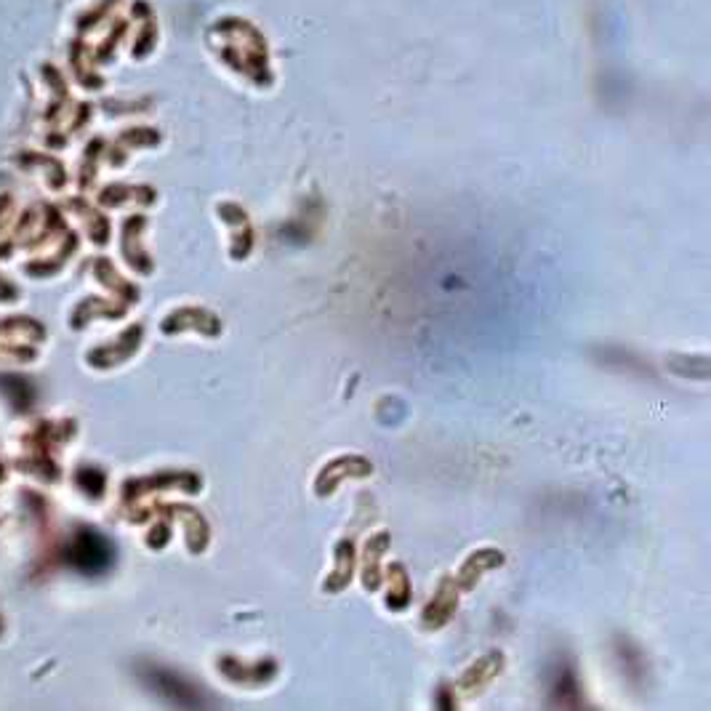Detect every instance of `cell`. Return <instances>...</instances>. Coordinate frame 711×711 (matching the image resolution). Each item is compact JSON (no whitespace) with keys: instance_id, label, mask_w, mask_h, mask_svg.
<instances>
[{"instance_id":"obj_8","label":"cell","mask_w":711,"mask_h":711,"mask_svg":"<svg viewBox=\"0 0 711 711\" xmlns=\"http://www.w3.org/2000/svg\"><path fill=\"white\" fill-rule=\"evenodd\" d=\"M503 669V655H488V658H482V661H477L466 675H463L462 685L466 690H474V687H480V685H485V682H491L493 676L498 675Z\"/></svg>"},{"instance_id":"obj_7","label":"cell","mask_w":711,"mask_h":711,"mask_svg":"<svg viewBox=\"0 0 711 711\" xmlns=\"http://www.w3.org/2000/svg\"><path fill=\"white\" fill-rule=\"evenodd\" d=\"M387 546H390V533H379L373 535L371 541H368V546H365V589H379L381 586V568H379V554L381 552H387Z\"/></svg>"},{"instance_id":"obj_4","label":"cell","mask_w":711,"mask_h":711,"mask_svg":"<svg viewBox=\"0 0 711 711\" xmlns=\"http://www.w3.org/2000/svg\"><path fill=\"white\" fill-rule=\"evenodd\" d=\"M72 557L80 568L102 570L109 565V546L96 533H80Z\"/></svg>"},{"instance_id":"obj_1","label":"cell","mask_w":711,"mask_h":711,"mask_svg":"<svg viewBox=\"0 0 711 711\" xmlns=\"http://www.w3.org/2000/svg\"><path fill=\"white\" fill-rule=\"evenodd\" d=\"M371 472H373V466L365 462V459H360V456L339 459V462L328 463V466L322 469V474L318 477V493H320V496H328L330 491L339 488V482H341L344 477H365V474H371Z\"/></svg>"},{"instance_id":"obj_3","label":"cell","mask_w":711,"mask_h":711,"mask_svg":"<svg viewBox=\"0 0 711 711\" xmlns=\"http://www.w3.org/2000/svg\"><path fill=\"white\" fill-rule=\"evenodd\" d=\"M456 604H459V600H456V586H453L451 578H445V581L440 584L434 600H432V603L427 604V610H424V624H427V629L445 626V624L451 621Z\"/></svg>"},{"instance_id":"obj_2","label":"cell","mask_w":711,"mask_h":711,"mask_svg":"<svg viewBox=\"0 0 711 711\" xmlns=\"http://www.w3.org/2000/svg\"><path fill=\"white\" fill-rule=\"evenodd\" d=\"M218 669L224 675L229 676L232 682H243V685H261V682H269L278 666L275 661H256L253 666L250 664H243V661H232V658H224L218 664Z\"/></svg>"},{"instance_id":"obj_6","label":"cell","mask_w":711,"mask_h":711,"mask_svg":"<svg viewBox=\"0 0 711 711\" xmlns=\"http://www.w3.org/2000/svg\"><path fill=\"white\" fill-rule=\"evenodd\" d=\"M352 568H355V546H352V541H341L336 546V570L325 581V589L328 592H341L350 584V578H352Z\"/></svg>"},{"instance_id":"obj_9","label":"cell","mask_w":711,"mask_h":711,"mask_svg":"<svg viewBox=\"0 0 711 711\" xmlns=\"http://www.w3.org/2000/svg\"><path fill=\"white\" fill-rule=\"evenodd\" d=\"M391 589L390 594H387V604H390L391 610H402L408 600H411V581H408V575H405V568H400V565H394L391 568Z\"/></svg>"},{"instance_id":"obj_5","label":"cell","mask_w":711,"mask_h":711,"mask_svg":"<svg viewBox=\"0 0 711 711\" xmlns=\"http://www.w3.org/2000/svg\"><path fill=\"white\" fill-rule=\"evenodd\" d=\"M503 563V554L496 552V549H482V552H474L466 563H463L462 573H459V584L463 589H472L474 581H480L482 573L498 568Z\"/></svg>"}]
</instances>
